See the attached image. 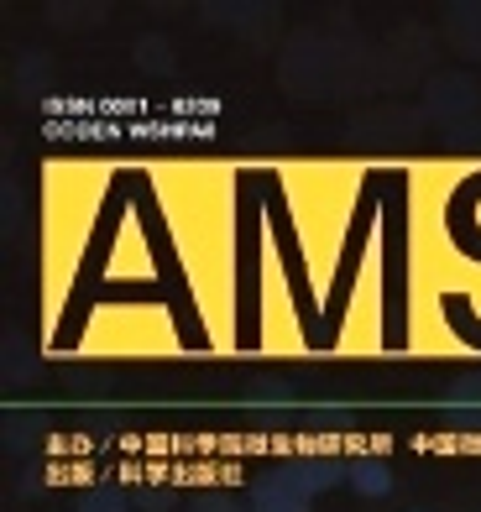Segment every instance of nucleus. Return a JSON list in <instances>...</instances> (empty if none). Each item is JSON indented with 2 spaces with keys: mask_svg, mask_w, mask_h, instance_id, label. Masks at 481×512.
I'll return each instance as SVG.
<instances>
[{
  "mask_svg": "<svg viewBox=\"0 0 481 512\" xmlns=\"http://www.w3.org/2000/svg\"><path fill=\"white\" fill-rule=\"evenodd\" d=\"M330 476H346V460H288L251 486V512H309L314 492H325Z\"/></svg>",
  "mask_w": 481,
  "mask_h": 512,
  "instance_id": "obj_1",
  "label": "nucleus"
},
{
  "mask_svg": "<svg viewBox=\"0 0 481 512\" xmlns=\"http://www.w3.org/2000/svg\"><path fill=\"white\" fill-rule=\"evenodd\" d=\"M346 476L361 497H382L387 486H393V465H387L382 455H351L346 460Z\"/></svg>",
  "mask_w": 481,
  "mask_h": 512,
  "instance_id": "obj_2",
  "label": "nucleus"
},
{
  "mask_svg": "<svg viewBox=\"0 0 481 512\" xmlns=\"http://www.w3.org/2000/svg\"><path fill=\"white\" fill-rule=\"evenodd\" d=\"M126 492H116V486H89V492L79 497V512H126Z\"/></svg>",
  "mask_w": 481,
  "mask_h": 512,
  "instance_id": "obj_3",
  "label": "nucleus"
},
{
  "mask_svg": "<svg viewBox=\"0 0 481 512\" xmlns=\"http://www.w3.org/2000/svg\"><path fill=\"white\" fill-rule=\"evenodd\" d=\"M194 512H236V507L225 502V497H199V502H194Z\"/></svg>",
  "mask_w": 481,
  "mask_h": 512,
  "instance_id": "obj_4",
  "label": "nucleus"
}]
</instances>
